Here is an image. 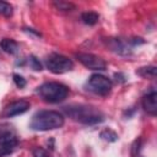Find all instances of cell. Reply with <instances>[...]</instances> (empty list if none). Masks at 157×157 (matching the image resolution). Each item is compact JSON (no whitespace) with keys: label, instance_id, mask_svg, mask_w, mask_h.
<instances>
[{"label":"cell","instance_id":"5b68a950","mask_svg":"<svg viewBox=\"0 0 157 157\" xmlns=\"http://www.w3.org/2000/svg\"><path fill=\"white\" fill-rule=\"evenodd\" d=\"M45 65L48 70L52 71L53 74H64V72L72 70L74 67V63L71 59H69L65 55L58 54V53L50 54L45 59Z\"/></svg>","mask_w":157,"mask_h":157},{"label":"cell","instance_id":"2e32d148","mask_svg":"<svg viewBox=\"0 0 157 157\" xmlns=\"http://www.w3.org/2000/svg\"><path fill=\"white\" fill-rule=\"evenodd\" d=\"M0 15L10 17L12 15V6L6 1H0Z\"/></svg>","mask_w":157,"mask_h":157},{"label":"cell","instance_id":"30bf717a","mask_svg":"<svg viewBox=\"0 0 157 157\" xmlns=\"http://www.w3.org/2000/svg\"><path fill=\"white\" fill-rule=\"evenodd\" d=\"M142 108L147 114H150L152 117H155L157 114V93H156V91H151L150 93L144 96Z\"/></svg>","mask_w":157,"mask_h":157},{"label":"cell","instance_id":"5bb4252c","mask_svg":"<svg viewBox=\"0 0 157 157\" xmlns=\"http://www.w3.org/2000/svg\"><path fill=\"white\" fill-rule=\"evenodd\" d=\"M99 137L104 141H108V142H115L118 140V134L115 131H113L112 129H104L101 131Z\"/></svg>","mask_w":157,"mask_h":157},{"label":"cell","instance_id":"9c48e42d","mask_svg":"<svg viewBox=\"0 0 157 157\" xmlns=\"http://www.w3.org/2000/svg\"><path fill=\"white\" fill-rule=\"evenodd\" d=\"M28 109H29V103L27 101H25V99H20V101L12 102L9 105H6L4 108L1 115L4 118H12V117H16V115L26 113Z\"/></svg>","mask_w":157,"mask_h":157},{"label":"cell","instance_id":"44dd1931","mask_svg":"<svg viewBox=\"0 0 157 157\" xmlns=\"http://www.w3.org/2000/svg\"><path fill=\"white\" fill-rule=\"evenodd\" d=\"M114 76L117 77V81H118V80H119L120 82H124V81H125V78H124V75H123V74H115Z\"/></svg>","mask_w":157,"mask_h":157},{"label":"cell","instance_id":"6da1fadb","mask_svg":"<svg viewBox=\"0 0 157 157\" xmlns=\"http://www.w3.org/2000/svg\"><path fill=\"white\" fill-rule=\"evenodd\" d=\"M66 115L85 125H96L104 120V114L96 107L87 104H71L64 108Z\"/></svg>","mask_w":157,"mask_h":157},{"label":"cell","instance_id":"8fae6325","mask_svg":"<svg viewBox=\"0 0 157 157\" xmlns=\"http://www.w3.org/2000/svg\"><path fill=\"white\" fill-rule=\"evenodd\" d=\"M0 48L7 54H16L18 52V43L11 38H4L0 42Z\"/></svg>","mask_w":157,"mask_h":157},{"label":"cell","instance_id":"e0dca14e","mask_svg":"<svg viewBox=\"0 0 157 157\" xmlns=\"http://www.w3.org/2000/svg\"><path fill=\"white\" fill-rule=\"evenodd\" d=\"M28 63H29V66H31L33 70H36V71H40V70L43 69V67H42V64H40V61H39V59H37L34 55H29Z\"/></svg>","mask_w":157,"mask_h":157},{"label":"cell","instance_id":"4fadbf2b","mask_svg":"<svg viewBox=\"0 0 157 157\" xmlns=\"http://www.w3.org/2000/svg\"><path fill=\"white\" fill-rule=\"evenodd\" d=\"M98 18H99V16H98V13L94 12V11H86V12H83V13L81 15V20H82L86 25H88V26L96 25V23L98 22Z\"/></svg>","mask_w":157,"mask_h":157},{"label":"cell","instance_id":"ffe728a7","mask_svg":"<svg viewBox=\"0 0 157 157\" xmlns=\"http://www.w3.org/2000/svg\"><path fill=\"white\" fill-rule=\"evenodd\" d=\"M140 146H141V139L135 140V142L132 144V148H131V151H132V156H134V157L137 156V153H139V151H140Z\"/></svg>","mask_w":157,"mask_h":157},{"label":"cell","instance_id":"9a60e30c","mask_svg":"<svg viewBox=\"0 0 157 157\" xmlns=\"http://www.w3.org/2000/svg\"><path fill=\"white\" fill-rule=\"evenodd\" d=\"M53 5L56 7V10H60V11H71L75 9V5L67 1H54Z\"/></svg>","mask_w":157,"mask_h":157},{"label":"cell","instance_id":"52a82bcc","mask_svg":"<svg viewBox=\"0 0 157 157\" xmlns=\"http://www.w3.org/2000/svg\"><path fill=\"white\" fill-rule=\"evenodd\" d=\"M77 60L87 69L90 70H96V71H103L107 67V63L104 59H102L98 55L91 54V53H78L76 54Z\"/></svg>","mask_w":157,"mask_h":157},{"label":"cell","instance_id":"3957f363","mask_svg":"<svg viewBox=\"0 0 157 157\" xmlns=\"http://www.w3.org/2000/svg\"><path fill=\"white\" fill-rule=\"evenodd\" d=\"M37 93L48 103H59L67 97L69 88L59 82H45L37 88Z\"/></svg>","mask_w":157,"mask_h":157},{"label":"cell","instance_id":"277c9868","mask_svg":"<svg viewBox=\"0 0 157 157\" xmlns=\"http://www.w3.org/2000/svg\"><path fill=\"white\" fill-rule=\"evenodd\" d=\"M18 145L13 129L9 125L0 126V157L10 155Z\"/></svg>","mask_w":157,"mask_h":157},{"label":"cell","instance_id":"8992f818","mask_svg":"<svg viewBox=\"0 0 157 157\" xmlns=\"http://www.w3.org/2000/svg\"><path fill=\"white\" fill-rule=\"evenodd\" d=\"M86 88L96 94L107 96L112 90V81L101 74H93L87 80Z\"/></svg>","mask_w":157,"mask_h":157},{"label":"cell","instance_id":"d6986e66","mask_svg":"<svg viewBox=\"0 0 157 157\" xmlns=\"http://www.w3.org/2000/svg\"><path fill=\"white\" fill-rule=\"evenodd\" d=\"M33 157H49L48 152L42 147H36L33 150Z\"/></svg>","mask_w":157,"mask_h":157},{"label":"cell","instance_id":"7c38bea8","mask_svg":"<svg viewBox=\"0 0 157 157\" xmlns=\"http://www.w3.org/2000/svg\"><path fill=\"white\" fill-rule=\"evenodd\" d=\"M136 74L141 77H145V78H156V66L153 65H150V66H142L140 69L136 70Z\"/></svg>","mask_w":157,"mask_h":157},{"label":"cell","instance_id":"ac0fdd59","mask_svg":"<svg viewBox=\"0 0 157 157\" xmlns=\"http://www.w3.org/2000/svg\"><path fill=\"white\" fill-rule=\"evenodd\" d=\"M13 82L16 83V86L17 87H20V88H23L25 86H26V78H23V76H21V75H18V74H13Z\"/></svg>","mask_w":157,"mask_h":157},{"label":"cell","instance_id":"7a4b0ae2","mask_svg":"<svg viewBox=\"0 0 157 157\" xmlns=\"http://www.w3.org/2000/svg\"><path fill=\"white\" fill-rule=\"evenodd\" d=\"M64 125V117L56 110H40L37 112L29 123V128L36 131H48L59 129Z\"/></svg>","mask_w":157,"mask_h":157},{"label":"cell","instance_id":"ba28073f","mask_svg":"<svg viewBox=\"0 0 157 157\" xmlns=\"http://www.w3.org/2000/svg\"><path fill=\"white\" fill-rule=\"evenodd\" d=\"M107 47L110 48L112 52L119 54V55H124L128 56L131 54V43L130 39L129 40H123L121 38H109L108 40H105Z\"/></svg>","mask_w":157,"mask_h":157}]
</instances>
